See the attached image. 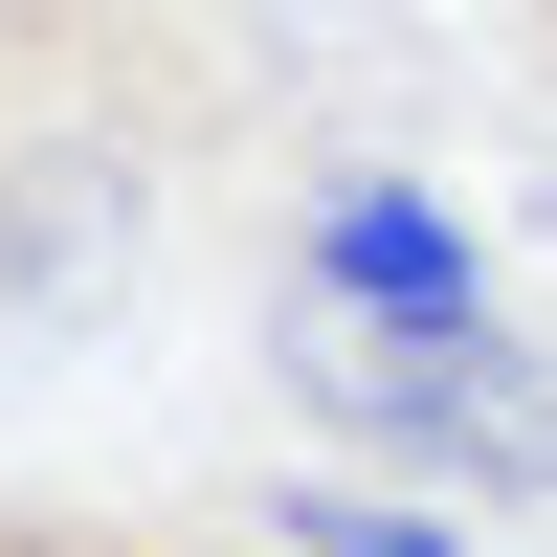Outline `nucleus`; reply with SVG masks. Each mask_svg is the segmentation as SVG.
Listing matches in <instances>:
<instances>
[{
    "mask_svg": "<svg viewBox=\"0 0 557 557\" xmlns=\"http://www.w3.org/2000/svg\"><path fill=\"white\" fill-rule=\"evenodd\" d=\"M268 535L290 557H469V513H424V491H380V469H290Z\"/></svg>",
    "mask_w": 557,
    "mask_h": 557,
    "instance_id": "7ed1b4c3",
    "label": "nucleus"
},
{
    "mask_svg": "<svg viewBox=\"0 0 557 557\" xmlns=\"http://www.w3.org/2000/svg\"><path fill=\"white\" fill-rule=\"evenodd\" d=\"M290 401L357 446H401L424 491H469V513H557V357L513 312H380V290H290Z\"/></svg>",
    "mask_w": 557,
    "mask_h": 557,
    "instance_id": "f257e3e1",
    "label": "nucleus"
},
{
    "mask_svg": "<svg viewBox=\"0 0 557 557\" xmlns=\"http://www.w3.org/2000/svg\"><path fill=\"white\" fill-rule=\"evenodd\" d=\"M0 290H23V157H0Z\"/></svg>",
    "mask_w": 557,
    "mask_h": 557,
    "instance_id": "423d86ee",
    "label": "nucleus"
},
{
    "mask_svg": "<svg viewBox=\"0 0 557 557\" xmlns=\"http://www.w3.org/2000/svg\"><path fill=\"white\" fill-rule=\"evenodd\" d=\"M535 67H557V0H535Z\"/></svg>",
    "mask_w": 557,
    "mask_h": 557,
    "instance_id": "0eeeda50",
    "label": "nucleus"
},
{
    "mask_svg": "<svg viewBox=\"0 0 557 557\" xmlns=\"http://www.w3.org/2000/svg\"><path fill=\"white\" fill-rule=\"evenodd\" d=\"M112 23V0H0V67H23V45H89Z\"/></svg>",
    "mask_w": 557,
    "mask_h": 557,
    "instance_id": "39448f33",
    "label": "nucleus"
},
{
    "mask_svg": "<svg viewBox=\"0 0 557 557\" xmlns=\"http://www.w3.org/2000/svg\"><path fill=\"white\" fill-rule=\"evenodd\" d=\"M0 557H223V535H178V513H0Z\"/></svg>",
    "mask_w": 557,
    "mask_h": 557,
    "instance_id": "20e7f679",
    "label": "nucleus"
},
{
    "mask_svg": "<svg viewBox=\"0 0 557 557\" xmlns=\"http://www.w3.org/2000/svg\"><path fill=\"white\" fill-rule=\"evenodd\" d=\"M290 290H380V312H469L491 268H469V223H424L401 178H335V201L290 223Z\"/></svg>",
    "mask_w": 557,
    "mask_h": 557,
    "instance_id": "f03ea898",
    "label": "nucleus"
}]
</instances>
